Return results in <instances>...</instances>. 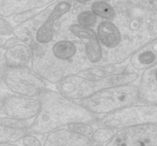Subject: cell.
Returning a JSON list of instances; mask_svg holds the SVG:
<instances>
[{"label":"cell","mask_w":157,"mask_h":146,"mask_svg":"<svg viewBox=\"0 0 157 146\" xmlns=\"http://www.w3.org/2000/svg\"><path fill=\"white\" fill-rule=\"evenodd\" d=\"M29 47L32 70L52 84L56 85L67 76L88 68L84 45L80 40L63 38L39 44L32 39Z\"/></svg>","instance_id":"obj_1"},{"label":"cell","mask_w":157,"mask_h":146,"mask_svg":"<svg viewBox=\"0 0 157 146\" xmlns=\"http://www.w3.org/2000/svg\"><path fill=\"white\" fill-rule=\"evenodd\" d=\"M39 98L41 108L29 125V133L44 135L71 123L98 122L96 115L56 91L47 89Z\"/></svg>","instance_id":"obj_2"},{"label":"cell","mask_w":157,"mask_h":146,"mask_svg":"<svg viewBox=\"0 0 157 146\" xmlns=\"http://www.w3.org/2000/svg\"><path fill=\"white\" fill-rule=\"evenodd\" d=\"M139 77V73L136 72H114L97 79L74 74L57 83L56 90L69 99L80 101L109 88L133 84L137 81Z\"/></svg>","instance_id":"obj_3"},{"label":"cell","mask_w":157,"mask_h":146,"mask_svg":"<svg viewBox=\"0 0 157 146\" xmlns=\"http://www.w3.org/2000/svg\"><path fill=\"white\" fill-rule=\"evenodd\" d=\"M94 115H107L139 103L138 85L116 86L101 91L85 99L76 101Z\"/></svg>","instance_id":"obj_4"},{"label":"cell","mask_w":157,"mask_h":146,"mask_svg":"<svg viewBox=\"0 0 157 146\" xmlns=\"http://www.w3.org/2000/svg\"><path fill=\"white\" fill-rule=\"evenodd\" d=\"M0 80L9 92L19 96L38 98L48 89L45 81L29 66L12 69L2 65Z\"/></svg>","instance_id":"obj_5"},{"label":"cell","mask_w":157,"mask_h":146,"mask_svg":"<svg viewBox=\"0 0 157 146\" xmlns=\"http://www.w3.org/2000/svg\"><path fill=\"white\" fill-rule=\"evenodd\" d=\"M101 126L118 130L123 128L157 122L156 105L135 104L104 115L98 120Z\"/></svg>","instance_id":"obj_6"},{"label":"cell","mask_w":157,"mask_h":146,"mask_svg":"<svg viewBox=\"0 0 157 146\" xmlns=\"http://www.w3.org/2000/svg\"><path fill=\"white\" fill-rule=\"evenodd\" d=\"M106 146H157L156 124L149 123L118 129Z\"/></svg>","instance_id":"obj_7"},{"label":"cell","mask_w":157,"mask_h":146,"mask_svg":"<svg viewBox=\"0 0 157 146\" xmlns=\"http://www.w3.org/2000/svg\"><path fill=\"white\" fill-rule=\"evenodd\" d=\"M41 108L40 98L6 95L2 114L8 118L32 122Z\"/></svg>","instance_id":"obj_8"},{"label":"cell","mask_w":157,"mask_h":146,"mask_svg":"<svg viewBox=\"0 0 157 146\" xmlns=\"http://www.w3.org/2000/svg\"><path fill=\"white\" fill-rule=\"evenodd\" d=\"M68 30L82 42L86 58L89 62L95 64L102 60L103 49L94 30L81 27L78 23L71 24Z\"/></svg>","instance_id":"obj_9"},{"label":"cell","mask_w":157,"mask_h":146,"mask_svg":"<svg viewBox=\"0 0 157 146\" xmlns=\"http://www.w3.org/2000/svg\"><path fill=\"white\" fill-rule=\"evenodd\" d=\"M71 9V4L67 0L58 2L44 22L38 27L35 35V40L39 44H47L55 38V29L60 18Z\"/></svg>","instance_id":"obj_10"},{"label":"cell","mask_w":157,"mask_h":146,"mask_svg":"<svg viewBox=\"0 0 157 146\" xmlns=\"http://www.w3.org/2000/svg\"><path fill=\"white\" fill-rule=\"evenodd\" d=\"M90 138L71 132L67 128H59L47 135L43 146H92Z\"/></svg>","instance_id":"obj_11"},{"label":"cell","mask_w":157,"mask_h":146,"mask_svg":"<svg viewBox=\"0 0 157 146\" xmlns=\"http://www.w3.org/2000/svg\"><path fill=\"white\" fill-rule=\"evenodd\" d=\"M58 0H0V17L9 18L27 11L38 10Z\"/></svg>","instance_id":"obj_12"},{"label":"cell","mask_w":157,"mask_h":146,"mask_svg":"<svg viewBox=\"0 0 157 146\" xmlns=\"http://www.w3.org/2000/svg\"><path fill=\"white\" fill-rule=\"evenodd\" d=\"M157 65L145 69L141 75L138 85L139 102L142 104L156 105L157 102Z\"/></svg>","instance_id":"obj_13"},{"label":"cell","mask_w":157,"mask_h":146,"mask_svg":"<svg viewBox=\"0 0 157 146\" xmlns=\"http://www.w3.org/2000/svg\"><path fill=\"white\" fill-rule=\"evenodd\" d=\"M3 65L8 68H21L29 66L32 60V52L26 43H16L6 49L2 55Z\"/></svg>","instance_id":"obj_14"},{"label":"cell","mask_w":157,"mask_h":146,"mask_svg":"<svg viewBox=\"0 0 157 146\" xmlns=\"http://www.w3.org/2000/svg\"><path fill=\"white\" fill-rule=\"evenodd\" d=\"M97 35L100 43L106 49H114L122 40V32L116 24L110 21H103L97 28Z\"/></svg>","instance_id":"obj_15"},{"label":"cell","mask_w":157,"mask_h":146,"mask_svg":"<svg viewBox=\"0 0 157 146\" xmlns=\"http://www.w3.org/2000/svg\"><path fill=\"white\" fill-rule=\"evenodd\" d=\"M157 39H154L147 45L135 52L130 57V63L137 70H145L156 64Z\"/></svg>","instance_id":"obj_16"},{"label":"cell","mask_w":157,"mask_h":146,"mask_svg":"<svg viewBox=\"0 0 157 146\" xmlns=\"http://www.w3.org/2000/svg\"><path fill=\"white\" fill-rule=\"evenodd\" d=\"M28 133V129L15 128L0 124V143L15 144Z\"/></svg>","instance_id":"obj_17"},{"label":"cell","mask_w":157,"mask_h":146,"mask_svg":"<svg viewBox=\"0 0 157 146\" xmlns=\"http://www.w3.org/2000/svg\"><path fill=\"white\" fill-rule=\"evenodd\" d=\"M91 12L96 15L97 17L106 19V21H113L117 18V11L114 7L107 2L95 1L91 5Z\"/></svg>","instance_id":"obj_18"},{"label":"cell","mask_w":157,"mask_h":146,"mask_svg":"<svg viewBox=\"0 0 157 146\" xmlns=\"http://www.w3.org/2000/svg\"><path fill=\"white\" fill-rule=\"evenodd\" d=\"M116 69L117 68L115 67V65L107 64V65L92 66V67L86 68L78 74L90 79H97V78H104L110 74L114 73Z\"/></svg>","instance_id":"obj_19"},{"label":"cell","mask_w":157,"mask_h":146,"mask_svg":"<svg viewBox=\"0 0 157 146\" xmlns=\"http://www.w3.org/2000/svg\"><path fill=\"white\" fill-rule=\"evenodd\" d=\"M115 132H116V130L114 129L101 127L97 130L94 131L92 135H90L91 136L90 139L96 144H107L113 138Z\"/></svg>","instance_id":"obj_20"},{"label":"cell","mask_w":157,"mask_h":146,"mask_svg":"<svg viewBox=\"0 0 157 146\" xmlns=\"http://www.w3.org/2000/svg\"><path fill=\"white\" fill-rule=\"evenodd\" d=\"M77 21H78V24L81 27L85 28V29H91L98 22V17L91 11L85 10L78 14L77 16Z\"/></svg>","instance_id":"obj_21"},{"label":"cell","mask_w":157,"mask_h":146,"mask_svg":"<svg viewBox=\"0 0 157 146\" xmlns=\"http://www.w3.org/2000/svg\"><path fill=\"white\" fill-rule=\"evenodd\" d=\"M66 127L71 132L87 137L90 136L94 131L92 124L84 122L71 123V124H67Z\"/></svg>","instance_id":"obj_22"},{"label":"cell","mask_w":157,"mask_h":146,"mask_svg":"<svg viewBox=\"0 0 157 146\" xmlns=\"http://www.w3.org/2000/svg\"><path fill=\"white\" fill-rule=\"evenodd\" d=\"M32 122L29 121H20V120L13 119V118H8V117L3 116L0 118V124H4L6 126L9 127L15 128H21V129H28Z\"/></svg>","instance_id":"obj_23"},{"label":"cell","mask_w":157,"mask_h":146,"mask_svg":"<svg viewBox=\"0 0 157 146\" xmlns=\"http://www.w3.org/2000/svg\"><path fill=\"white\" fill-rule=\"evenodd\" d=\"M38 14V12H37V10L27 11V12H21V13L17 14V15L12 16V21L15 24H23V23L27 22L29 20L32 19Z\"/></svg>","instance_id":"obj_24"},{"label":"cell","mask_w":157,"mask_h":146,"mask_svg":"<svg viewBox=\"0 0 157 146\" xmlns=\"http://www.w3.org/2000/svg\"><path fill=\"white\" fill-rule=\"evenodd\" d=\"M23 146H43L41 141L35 135L28 133L21 138Z\"/></svg>","instance_id":"obj_25"},{"label":"cell","mask_w":157,"mask_h":146,"mask_svg":"<svg viewBox=\"0 0 157 146\" xmlns=\"http://www.w3.org/2000/svg\"><path fill=\"white\" fill-rule=\"evenodd\" d=\"M13 27L6 18L0 17V35L3 36H9L12 35Z\"/></svg>","instance_id":"obj_26"},{"label":"cell","mask_w":157,"mask_h":146,"mask_svg":"<svg viewBox=\"0 0 157 146\" xmlns=\"http://www.w3.org/2000/svg\"><path fill=\"white\" fill-rule=\"evenodd\" d=\"M18 42H19V40H18L16 37H15V36L10 37V38H8V39H6L4 44H3L2 49L3 50H6V49H9V47L14 45H15L16 43H18Z\"/></svg>","instance_id":"obj_27"},{"label":"cell","mask_w":157,"mask_h":146,"mask_svg":"<svg viewBox=\"0 0 157 146\" xmlns=\"http://www.w3.org/2000/svg\"><path fill=\"white\" fill-rule=\"evenodd\" d=\"M6 95H5V94L0 95V113L2 112L3 108H4L5 105V101H6Z\"/></svg>","instance_id":"obj_28"},{"label":"cell","mask_w":157,"mask_h":146,"mask_svg":"<svg viewBox=\"0 0 157 146\" xmlns=\"http://www.w3.org/2000/svg\"><path fill=\"white\" fill-rule=\"evenodd\" d=\"M5 41H6V39H5V38L3 37V35H0V51L2 49V46H3V44H4Z\"/></svg>","instance_id":"obj_29"},{"label":"cell","mask_w":157,"mask_h":146,"mask_svg":"<svg viewBox=\"0 0 157 146\" xmlns=\"http://www.w3.org/2000/svg\"><path fill=\"white\" fill-rule=\"evenodd\" d=\"M74 1L78 3H80V4H84V3L89 2L92 1V0H74Z\"/></svg>","instance_id":"obj_30"},{"label":"cell","mask_w":157,"mask_h":146,"mask_svg":"<svg viewBox=\"0 0 157 146\" xmlns=\"http://www.w3.org/2000/svg\"><path fill=\"white\" fill-rule=\"evenodd\" d=\"M0 146H19L17 144H10V143H0Z\"/></svg>","instance_id":"obj_31"},{"label":"cell","mask_w":157,"mask_h":146,"mask_svg":"<svg viewBox=\"0 0 157 146\" xmlns=\"http://www.w3.org/2000/svg\"><path fill=\"white\" fill-rule=\"evenodd\" d=\"M3 63H2V53L0 52V72H1L2 68Z\"/></svg>","instance_id":"obj_32"},{"label":"cell","mask_w":157,"mask_h":146,"mask_svg":"<svg viewBox=\"0 0 157 146\" xmlns=\"http://www.w3.org/2000/svg\"><path fill=\"white\" fill-rule=\"evenodd\" d=\"M92 146H104L103 144H96L94 145H92Z\"/></svg>","instance_id":"obj_33"}]
</instances>
